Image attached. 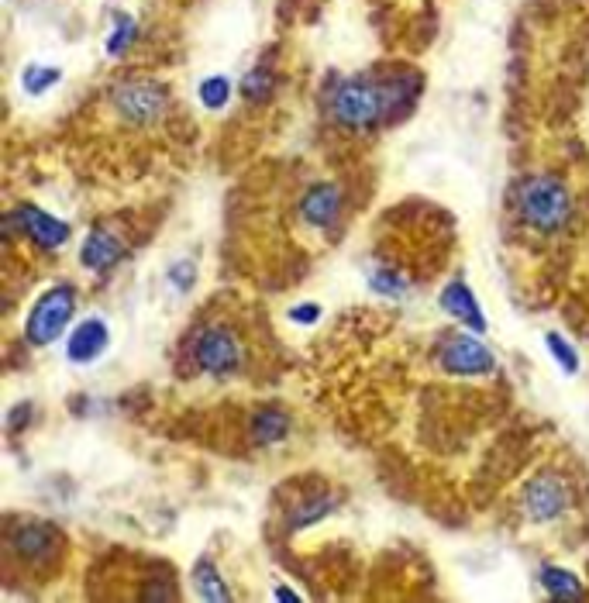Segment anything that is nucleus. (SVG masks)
I'll return each mask as SVG.
<instances>
[{
    "label": "nucleus",
    "instance_id": "f257e3e1",
    "mask_svg": "<svg viewBox=\"0 0 589 603\" xmlns=\"http://www.w3.org/2000/svg\"><path fill=\"white\" fill-rule=\"evenodd\" d=\"M517 218L538 235H555L572 218L569 187L555 176H527L517 187Z\"/></svg>",
    "mask_w": 589,
    "mask_h": 603
},
{
    "label": "nucleus",
    "instance_id": "a211bd4d",
    "mask_svg": "<svg viewBox=\"0 0 589 603\" xmlns=\"http://www.w3.org/2000/svg\"><path fill=\"white\" fill-rule=\"evenodd\" d=\"M135 38H138V21L131 18V14L118 11V14H114V28H111V35H107V56L118 59L121 52H128V49H131V42H135Z\"/></svg>",
    "mask_w": 589,
    "mask_h": 603
},
{
    "label": "nucleus",
    "instance_id": "7ed1b4c3",
    "mask_svg": "<svg viewBox=\"0 0 589 603\" xmlns=\"http://www.w3.org/2000/svg\"><path fill=\"white\" fill-rule=\"evenodd\" d=\"M393 107V94H386L383 87L366 80H345L331 94V114H335L338 125L345 128H372L376 121H383Z\"/></svg>",
    "mask_w": 589,
    "mask_h": 603
},
{
    "label": "nucleus",
    "instance_id": "aec40b11",
    "mask_svg": "<svg viewBox=\"0 0 589 603\" xmlns=\"http://www.w3.org/2000/svg\"><path fill=\"white\" fill-rule=\"evenodd\" d=\"M545 345H548V352H552V359L558 362V369H562L565 376L579 373V352H576V345H572L569 338H562L558 331H548Z\"/></svg>",
    "mask_w": 589,
    "mask_h": 603
},
{
    "label": "nucleus",
    "instance_id": "4be33fe9",
    "mask_svg": "<svg viewBox=\"0 0 589 603\" xmlns=\"http://www.w3.org/2000/svg\"><path fill=\"white\" fill-rule=\"evenodd\" d=\"M269 90H273V76H269V69H252V73L242 80V94L245 100H266Z\"/></svg>",
    "mask_w": 589,
    "mask_h": 603
},
{
    "label": "nucleus",
    "instance_id": "9d476101",
    "mask_svg": "<svg viewBox=\"0 0 589 603\" xmlns=\"http://www.w3.org/2000/svg\"><path fill=\"white\" fill-rule=\"evenodd\" d=\"M14 221L21 224V231H25L31 242L42 245V249H49V252H56L59 245L69 242V224L35 204H21L18 211H14Z\"/></svg>",
    "mask_w": 589,
    "mask_h": 603
},
{
    "label": "nucleus",
    "instance_id": "b1692460",
    "mask_svg": "<svg viewBox=\"0 0 589 603\" xmlns=\"http://www.w3.org/2000/svg\"><path fill=\"white\" fill-rule=\"evenodd\" d=\"M169 283L176 286L180 293H186L190 290L193 283H197V266H193L190 259H183V262H176L173 269H169Z\"/></svg>",
    "mask_w": 589,
    "mask_h": 603
},
{
    "label": "nucleus",
    "instance_id": "6e6552de",
    "mask_svg": "<svg viewBox=\"0 0 589 603\" xmlns=\"http://www.w3.org/2000/svg\"><path fill=\"white\" fill-rule=\"evenodd\" d=\"M11 545H14V552H18V559L31 562V566H45V562L59 555L62 535L49 521H25L14 528Z\"/></svg>",
    "mask_w": 589,
    "mask_h": 603
},
{
    "label": "nucleus",
    "instance_id": "2eb2a0df",
    "mask_svg": "<svg viewBox=\"0 0 589 603\" xmlns=\"http://www.w3.org/2000/svg\"><path fill=\"white\" fill-rule=\"evenodd\" d=\"M193 593L200 600H217V603L231 600V586L224 583V576L217 572L211 559H197V566H193Z\"/></svg>",
    "mask_w": 589,
    "mask_h": 603
},
{
    "label": "nucleus",
    "instance_id": "393cba45",
    "mask_svg": "<svg viewBox=\"0 0 589 603\" xmlns=\"http://www.w3.org/2000/svg\"><path fill=\"white\" fill-rule=\"evenodd\" d=\"M286 318H290L293 324H304V328H307V324L321 321V304H310V300H307V304L290 307V314H286Z\"/></svg>",
    "mask_w": 589,
    "mask_h": 603
},
{
    "label": "nucleus",
    "instance_id": "9b49d317",
    "mask_svg": "<svg viewBox=\"0 0 589 603\" xmlns=\"http://www.w3.org/2000/svg\"><path fill=\"white\" fill-rule=\"evenodd\" d=\"M438 304H441V311L452 314L455 321H462L465 328L476 331V335H483V331L490 328V324H486L483 307H479V300H476V293L469 290V283L452 280V283L445 286V290H441Z\"/></svg>",
    "mask_w": 589,
    "mask_h": 603
},
{
    "label": "nucleus",
    "instance_id": "ddd939ff",
    "mask_svg": "<svg viewBox=\"0 0 589 603\" xmlns=\"http://www.w3.org/2000/svg\"><path fill=\"white\" fill-rule=\"evenodd\" d=\"M124 255V245L114 231L107 228H97L83 238V249H80V266L83 269H93V273H107L111 266H118Z\"/></svg>",
    "mask_w": 589,
    "mask_h": 603
},
{
    "label": "nucleus",
    "instance_id": "5701e85b",
    "mask_svg": "<svg viewBox=\"0 0 589 603\" xmlns=\"http://www.w3.org/2000/svg\"><path fill=\"white\" fill-rule=\"evenodd\" d=\"M331 510H335V500H317V504H304V510H297L293 514V528H310V524H317L321 517H328Z\"/></svg>",
    "mask_w": 589,
    "mask_h": 603
},
{
    "label": "nucleus",
    "instance_id": "f3484780",
    "mask_svg": "<svg viewBox=\"0 0 589 603\" xmlns=\"http://www.w3.org/2000/svg\"><path fill=\"white\" fill-rule=\"evenodd\" d=\"M62 80V73L56 66H42V63H28L21 69V90H25L28 97H42L49 94L52 87Z\"/></svg>",
    "mask_w": 589,
    "mask_h": 603
},
{
    "label": "nucleus",
    "instance_id": "1a4fd4ad",
    "mask_svg": "<svg viewBox=\"0 0 589 603\" xmlns=\"http://www.w3.org/2000/svg\"><path fill=\"white\" fill-rule=\"evenodd\" d=\"M107 345H111V328H107V321L83 318L66 335V359L73 362V366H90V362H97L100 355L107 352Z\"/></svg>",
    "mask_w": 589,
    "mask_h": 603
},
{
    "label": "nucleus",
    "instance_id": "4468645a",
    "mask_svg": "<svg viewBox=\"0 0 589 603\" xmlns=\"http://www.w3.org/2000/svg\"><path fill=\"white\" fill-rule=\"evenodd\" d=\"M538 583L545 586V593L552 600H586V586L576 572L562 569V566H541Z\"/></svg>",
    "mask_w": 589,
    "mask_h": 603
},
{
    "label": "nucleus",
    "instance_id": "bb28decb",
    "mask_svg": "<svg viewBox=\"0 0 589 603\" xmlns=\"http://www.w3.org/2000/svg\"><path fill=\"white\" fill-rule=\"evenodd\" d=\"M273 597H276V600H300V593H297V590H290V586H276Z\"/></svg>",
    "mask_w": 589,
    "mask_h": 603
},
{
    "label": "nucleus",
    "instance_id": "a878e982",
    "mask_svg": "<svg viewBox=\"0 0 589 603\" xmlns=\"http://www.w3.org/2000/svg\"><path fill=\"white\" fill-rule=\"evenodd\" d=\"M28 417H31V404H18L11 411V417H7V431H21L28 424Z\"/></svg>",
    "mask_w": 589,
    "mask_h": 603
},
{
    "label": "nucleus",
    "instance_id": "412c9836",
    "mask_svg": "<svg viewBox=\"0 0 589 603\" xmlns=\"http://www.w3.org/2000/svg\"><path fill=\"white\" fill-rule=\"evenodd\" d=\"M369 286L376 293H383V297H403V293H407V283H403L397 273H390V269H372Z\"/></svg>",
    "mask_w": 589,
    "mask_h": 603
},
{
    "label": "nucleus",
    "instance_id": "39448f33",
    "mask_svg": "<svg viewBox=\"0 0 589 603\" xmlns=\"http://www.w3.org/2000/svg\"><path fill=\"white\" fill-rule=\"evenodd\" d=\"M190 355L200 373L207 376H228L242 366V345H238V338L231 335L228 328H221V324L200 328L197 335H193Z\"/></svg>",
    "mask_w": 589,
    "mask_h": 603
},
{
    "label": "nucleus",
    "instance_id": "20e7f679",
    "mask_svg": "<svg viewBox=\"0 0 589 603\" xmlns=\"http://www.w3.org/2000/svg\"><path fill=\"white\" fill-rule=\"evenodd\" d=\"M111 104L131 125H155L169 104V94L155 80H124L111 90Z\"/></svg>",
    "mask_w": 589,
    "mask_h": 603
},
{
    "label": "nucleus",
    "instance_id": "dca6fc26",
    "mask_svg": "<svg viewBox=\"0 0 589 603\" xmlns=\"http://www.w3.org/2000/svg\"><path fill=\"white\" fill-rule=\"evenodd\" d=\"M286 435H290V417L283 411H273V407L255 411V417H252V442L255 445H279Z\"/></svg>",
    "mask_w": 589,
    "mask_h": 603
},
{
    "label": "nucleus",
    "instance_id": "6ab92c4d",
    "mask_svg": "<svg viewBox=\"0 0 589 603\" xmlns=\"http://www.w3.org/2000/svg\"><path fill=\"white\" fill-rule=\"evenodd\" d=\"M197 97H200V104H204L207 111H221V107L231 100V80H228V76H221V73L204 76V80H200V87H197Z\"/></svg>",
    "mask_w": 589,
    "mask_h": 603
},
{
    "label": "nucleus",
    "instance_id": "f03ea898",
    "mask_svg": "<svg viewBox=\"0 0 589 603\" xmlns=\"http://www.w3.org/2000/svg\"><path fill=\"white\" fill-rule=\"evenodd\" d=\"M76 314V290L69 283H56L45 293H38L35 307L28 311L25 321V342L35 345V349H45V345L59 342L69 331Z\"/></svg>",
    "mask_w": 589,
    "mask_h": 603
},
{
    "label": "nucleus",
    "instance_id": "423d86ee",
    "mask_svg": "<svg viewBox=\"0 0 589 603\" xmlns=\"http://www.w3.org/2000/svg\"><path fill=\"white\" fill-rule=\"evenodd\" d=\"M438 366L452 376H490L496 369V355L479 338L452 335L441 342Z\"/></svg>",
    "mask_w": 589,
    "mask_h": 603
},
{
    "label": "nucleus",
    "instance_id": "0eeeda50",
    "mask_svg": "<svg viewBox=\"0 0 589 603\" xmlns=\"http://www.w3.org/2000/svg\"><path fill=\"white\" fill-rule=\"evenodd\" d=\"M569 504H572L569 486H565V479H558L555 473L534 476L524 490V514L531 517L534 524L558 521V517L569 510Z\"/></svg>",
    "mask_w": 589,
    "mask_h": 603
},
{
    "label": "nucleus",
    "instance_id": "f8f14e48",
    "mask_svg": "<svg viewBox=\"0 0 589 603\" xmlns=\"http://www.w3.org/2000/svg\"><path fill=\"white\" fill-rule=\"evenodd\" d=\"M338 211H341V190L335 183H314L304 200H300V218H304L310 228H331L338 221Z\"/></svg>",
    "mask_w": 589,
    "mask_h": 603
}]
</instances>
